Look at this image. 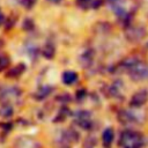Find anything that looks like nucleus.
Segmentation results:
<instances>
[{
  "instance_id": "f03ea898",
  "label": "nucleus",
  "mask_w": 148,
  "mask_h": 148,
  "mask_svg": "<svg viewBox=\"0 0 148 148\" xmlns=\"http://www.w3.org/2000/svg\"><path fill=\"white\" fill-rule=\"evenodd\" d=\"M148 31L143 25H128L125 28V37L131 43H138L147 37Z\"/></svg>"
},
{
  "instance_id": "2eb2a0df",
  "label": "nucleus",
  "mask_w": 148,
  "mask_h": 148,
  "mask_svg": "<svg viewBox=\"0 0 148 148\" xmlns=\"http://www.w3.org/2000/svg\"><path fill=\"white\" fill-rule=\"evenodd\" d=\"M5 20H6V17H5L3 13H2L1 9H0V25H2V24L5 23Z\"/></svg>"
},
{
  "instance_id": "9d476101",
  "label": "nucleus",
  "mask_w": 148,
  "mask_h": 148,
  "mask_svg": "<svg viewBox=\"0 0 148 148\" xmlns=\"http://www.w3.org/2000/svg\"><path fill=\"white\" fill-rule=\"evenodd\" d=\"M91 1L92 0H76V6L81 9H88L91 8Z\"/></svg>"
},
{
  "instance_id": "dca6fc26",
  "label": "nucleus",
  "mask_w": 148,
  "mask_h": 148,
  "mask_svg": "<svg viewBox=\"0 0 148 148\" xmlns=\"http://www.w3.org/2000/svg\"><path fill=\"white\" fill-rule=\"evenodd\" d=\"M47 2H50V3H52V5H59V3H61L64 0H46Z\"/></svg>"
},
{
  "instance_id": "4468645a",
  "label": "nucleus",
  "mask_w": 148,
  "mask_h": 148,
  "mask_svg": "<svg viewBox=\"0 0 148 148\" xmlns=\"http://www.w3.org/2000/svg\"><path fill=\"white\" fill-rule=\"evenodd\" d=\"M103 5V0H92L91 1V8L92 9H97Z\"/></svg>"
},
{
  "instance_id": "f3484780",
  "label": "nucleus",
  "mask_w": 148,
  "mask_h": 148,
  "mask_svg": "<svg viewBox=\"0 0 148 148\" xmlns=\"http://www.w3.org/2000/svg\"><path fill=\"white\" fill-rule=\"evenodd\" d=\"M117 1H118V0H106V2H109L110 5H113V3L117 2Z\"/></svg>"
},
{
  "instance_id": "7ed1b4c3",
  "label": "nucleus",
  "mask_w": 148,
  "mask_h": 148,
  "mask_svg": "<svg viewBox=\"0 0 148 148\" xmlns=\"http://www.w3.org/2000/svg\"><path fill=\"white\" fill-rule=\"evenodd\" d=\"M130 76L132 80L141 81L148 79V64L138 61L130 68Z\"/></svg>"
},
{
  "instance_id": "ddd939ff",
  "label": "nucleus",
  "mask_w": 148,
  "mask_h": 148,
  "mask_svg": "<svg viewBox=\"0 0 148 148\" xmlns=\"http://www.w3.org/2000/svg\"><path fill=\"white\" fill-rule=\"evenodd\" d=\"M25 30H31L32 28H34V22H32V20H30V18H27L25 21H24V23H23V25H22Z\"/></svg>"
},
{
  "instance_id": "9b49d317",
  "label": "nucleus",
  "mask_w": 148,
  "mask_h": 148,
  "mask_svg": "<svg viewBox=\"0 0 148 148\" xmlns=\"http://www.w3.org/2000/svg\"><path fill=\"white\" fill-rule=\"evenodd\" d=\"M36 2H37V0H21V5L27 9L32 8L36 5Z\"/></svg>"
},
{
  "instance_id": "6e6552de",
  "label": "nucleus",
  "mask_w": 148,
  "mask_h": 148,
  "mask_svg": "<svg viewBox=\"0 0 148 148\" xmlns=\"http://www.w3.org/2000/svg\"><path fill=\"white\" fill-rule=\"evenodd\" d=\"M54 52H56L54 46L51 45V44H46V45L43 47V51H42L43 56H44L46 59H52V58L54 57Z\"/></svg>"
},
{
  "instance_id": "423d86ee",
  "label": "nucleus",
  "mask_w": 148,
  "mask_h": 148,
  "mask_svg": "<svg viewBox=\"0 0 148 148\" xmlns=\"http://www.w3.org/2000/svg\"><path fill=\"white\" fill-rule=\"evenodd\" d=\"M77 80V74L73 71H66L62 74V82L65 84H73Z\"/></svg>"
},
{
  "instance_id": "20e7f679",
  "label": "nucleus",
  "mask_w": 148,
  "mask_h": 148,
  "mask_svg": "<svg viewBox=\"0 0 148 148\" xmlns=\"http://www.w3.org/2000/svg\"><path fill=\"white\" fill-rule=\"evenodd\" d=\"M148 99V92L147 90H140L138 92L134 94V96L132 97V101H131V104L134 105V106H140L142 104H145Z\"/></svg>"
},
{
  "instance_id": "0eeeda50",
  "label": "nucleus",
  "mask_w": 148,
  "mask_h": 148,
  "mask_svg": "<svg viewBox=\"0 0 148 148\" xmlns=\"http://www.w3.org/2000/svg\"><path fill=\"white\" fill-rule=\"evenodd\" d=\"M103 142H104V146L109 147L112 141H113V131L111 128H106L104 132H103Z\"/></svg>"
},
{
  "instance_id": "1a4fd4ad",
  "label": "nucleus",
  "mask_w": 148,
  "mask_h": 148,
  "mask_svg": "<svg viewBox=\"0 0 148 148\" xmlns=\"http://www.w3.org/2000/svg\"><path fill=\"white\" fill-rule=\"evenodd\" d=\"M10 65V59L6 54H0V72L5 71Z\"/></svg>"
},
{
  "instance_id": "f257e3e1",
  "label": "nucleus",
  "mask_w": 148,
  "mask_h": 148,
  "mask_svg": "<svg viewBox=\"0 0 148 148\" xmlns=\"http://www.w3.org/2000/svg\"><path fill=\"white\" fill-rule=\"evenodd\" d=\"M143 143L142 135L138 132L125 131L120 136V145L124 148H140Z\"/></svg>"
},
{
  "instance_id": "f8f14e48",
  "label": "nucleus",
  "mask_w": 148,
  "mask_h": 148,
  "mask_svg": "<svg viewBox=\"0 0 148 148\" xmlns=\"http://www.w3.org/2000/svg\"><path fill=\"white\" fill-rule=\"evenodd\" d=\"M3 24H5L6 28L9 30V29L15 24V18H13V16H10V17H8V18L5 20V23H3Z\"/></svg>"
},
{
  "instance_id": "39448f33",
  "label": "nucleus",
  "mask_w": 148,
  "mask_h": 148,
  "mask_svg": "<svg viewBox=\"0 0 148 148\" xmlns=\"http://www.w3.org/2000/svg\"><path fill=\"white\" fill-rule=\"evenodd\" d=\"M25 71V65L24 64H17L13 68H10L7 73L8 77H18L23 72Z\"/></svg>"
}]
</instances>
